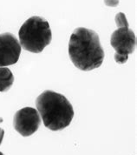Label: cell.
Returning <instances> with one entry per match:
<instances>
[{
    "label": "cell",
    "mask_w": 137,
    "mask_h": 155,
    "mask_svg": "<svg viewBox=\"0 0 137 155\" xmlns=\"http://www.w3.org/2000/svg\"><path fill=\"white\" fill-rule=\"evenodd\" d=\"M110 45L117 54L129 55L135 49L136 37L129 27L118 28L111 35Z\"/></svg>",
    "instance_id": "cell-6"
},
{
    "label": "cell",
    "mask_w": 137,
    "mask_h": 155,
    "mask_svg": "<svg viewBox=\"0 0 137 155\" xmlns=\"http://www.w3.org/2000/svg\"><path fill=\"white\" fill-rule=\"evenodd\" d=\"M0 155H5V154H4L3 153H1V152H0Z\"/></svg>",
    "instance_id": "cell-12"
},
{
    "label": "cell",
    "mask_w": 137,
    "mask_h": 155,
    "mask_svg": "<svg viewBox=\"0 0 137 155\" xmlns=\"http://www.w3.org/2000/svg\"><path fill=\"white\" fill-rule=\"evenodd\" d=\"M114 58L116 60V62L120 64H125L128 59H129V55H121V54H117V53H115V56H114Z\"/></svg>",
    "instance_id": "cell-9"
},
{
    "label": "cell",
    "mask_w": 137,
    "mask_h": 155,
    "mask_svg": "<svg viewBox=\"0 0 137 155\" xmlns=\"http://www.w3.org/2000/svg\"><path fill=\"white\" fill-rule=\"evenodd\" d=\"M20 45L25 51L40 53L52 39L49 24L43 18L34 16L23 24L18 31Z\"/></svg>",
    "instance_id": "cell-3"
},
{
    "label": "cell",
    "mask_w": 137,
    "mask_h": 155,
    "mask_svg": "<svg viewBox=\"0 0 137 155\" xmlns=\"http://www.w3.org/2000/svg\"><path fill=\"white\" fill-rule=\"evenodd\" d=\"M36 106L44 126L51 131H61L69 126L74 110L65 96L46 90L36 99Z\"/></svg>",
    "instance_id": "cell-2"
},
{
    "label": "cell",
    "mask_w": 137,
    "mask_h": 155,
    "mask_svg": "<svg viewBox=\"0 0 137 155\" xmlns=\"http://www.w3.org/2000/svg\"><path fill=\"white\" fill-rule=\"evenodd\" d=\"M14 76L7 67H0V92L9 91L13 85Z\"/></svg>",
    "instance_id": "cell-7"
},
{
    "label": "cell",
    "mask_w": 137,
    "mask_h": 155,
    "mask_svg": "<svg viewBox=\"0 0 137 155\" xmlns=\"http://www.w3.org/2000/svg\"><path fill=\"white\" fill-rule=\"evenodd\" d=\"M41 125L40 115L35 108L24 107L18 111L13 120L15 130L24 137L35 134Z\"/></svg>",
    "instance_id": "cell-4"
},
{
    "label": "cell",
    "mask_w": 137,
    "mask_h": 155,
    "mask_svg": "<svg viewBox=\"0 0 137 155\" xmlns=\"http://www.w3.org/2000/svg\"><path fill=\"white\" fill-rule=\"evenodd\" d=\"M104 4L110 7H116L119 5V0H104Z\"/></svg>",
    "instance_id": "cell-10"
},
{
    "label": "cell",
    "mask_w": 137,
    "mask_h": 155,
    "mask_svg": "<svg viewBox=\"0 0 137 155\" xmlns=\"http://www.w3.org/2000/svg\"><path fill=\"white\" fill-rule=\"evenodd\" d=\"M68 55L76 68L88 71L102 65L104 51L95 31L84 27L75 29L68 43Z\"/></svg>",
    "instance_id": "cell-1"
},
{
    "label": "cell",
    "mask_w": 137,
    "mask_h": 155,
    "mask_svg": "<svg viewBox=\"0 0 137 155\" xmlns=\"http://www.w3.org/2000/svg\"><path fill=\"white\" fill-rule=\"evenodd\" d=\"M4 136H5V131L4 129L0 128V146L2 144V141H3V139H4Z\"/></svg>",
    "instance_id": "cell-11"
},
{
    "label": "cell",
    "mask_w": 137,
    "mask_h": 155,
    "mask_svg": "<svg viewBox=\"0 0 137 155\" xmlns=\"http://www.w3.org/2000/svg\"><path fill=\"white\" fill-rule=\"evenodd\" d=\"M116 23L118 28H123V27H129V25L126 18V16L123 12H119L116 16Z\"/></svg>",
    "instance_id": "cell-8"
},
{
    "label": "cell",
    "mask_w": 137,
    "mask_h": 155,
    "mask_svg": "<svg viewBox=\"0 0 137 155\" xmlns=\"http://www.w3.org/2000/svg\"><path fill=\"white\" fill-rule=\"evenodd\" d=\"M20 53V43L13 34L10 32L0 34V67L17 63Z\"/></svg>",
    "instance_id": "cell-5"
}]
</instances>
